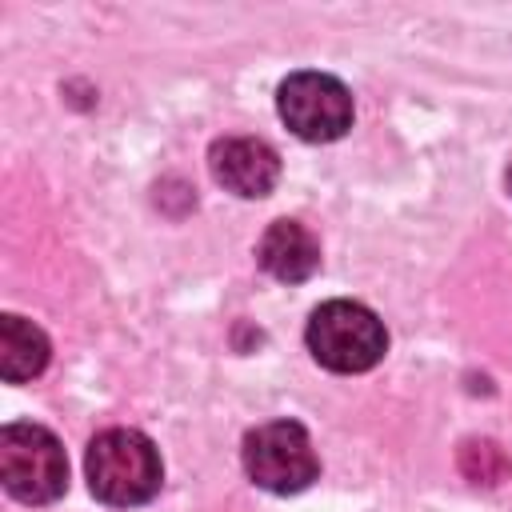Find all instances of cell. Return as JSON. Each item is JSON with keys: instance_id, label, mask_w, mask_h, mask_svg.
I'll use <instances>...</instances> for the list:
<instances>
[{"instance_id": "6da1fadb", "label": "cell", "mask_w": 512, "mask_h": 512, "mask_svg": "<svg viewBox=\"0 0 512 512\" xmlns=\"http://www.w3.org/2000/svg\"><path fill=\"white\" fill-rule=\"evenodd\" d=\"M88 488L100 504L136 508L148 504L164 484V464L156 444L136 428H108L88 444L84 456Z\"/></svg>"}, {"instance_id": "7a4b0ae2", "label": "cell", "mask_w": 512, "mask_h": 512, "mask_svg": "<svg viewBox=\"0 0 512 512\" xmlns=\"http://www.w3.org/2000/svg\"><path fill=\"white\" fill-rule=\"evenodd\" d=\"M308 352L328 372H368L388 352L384 320L356 300H328L308 320Z\"/></svg>"}, {"instance_id": "3957f363", "label": "cell", "mask_w": 512, "mask_h": 512, "mask_svg": "<svg viewBox=\"0 0 512 512\" xmlns=\"http://www.w3.org/2000/svg\"><path fill=\"white\" fill-rule=\"evenodd\" d=\"M0 480L24 504H52L68 488L64 444L32 420L0 428Z\"/></svg>"}, {"instance_id": "277c9868", "label": "cell", "mask_w": 512, "mask_h": 512, "mask_svg": "<svg viewBox=\"0 0 512 512\" xmlns=\"http://www.w3.org/2000/svg\"><path fill=\"white\" fill-rule=\"evenodd\" d=\"M244 472L264 492L292 496V492H304L316 480L320 460H316V448H312L304 424L268 420V424H260L244 436Z\"/></svg>"}, {"instance_id": "5b68a950", "label": "cell", "mask_w": 512, "mask_h": 512, "mask_svg": "<svg viewBox=\"0 0 512 512\" xmlns=\"http://www.w3.org/2000/svg\"><path fill=\"white\" fill-rule=\"evenodd\" d=\"M280 120L312 144L340 140L352 128V92L328 72H292L276 92Z\"/></svg>"}, {"instance_id": "8992f818", "label": "cell", "mask_w": 512, "mask_h": 512, "mask_svg": "<svg viewBox=\"0 0 512 512\" xmlns=\"http://www.w3.org/2000/svg\"><path fill=\"white\" fill-rule=\"evenodd\" d=\"M208 160H212L216 184H224L228 192H236L244 200L268 196L276 188V180H280V156L264 140H256V136L216 140Z\"/></svg>"}, {"instance_id": "52a82bcc", "label": "cell", "mask_w": 512, "mask_h": 512, "mask_svg": "<svg viewBox=\"0 0 512 512\" xmlns=\"http://www.w3.org/2000/svg\"><path fill=\"white\" fill-rule=\"evenodd\" d=\"M256 260L268 276L300 284L320 268V244L300 220H272L256 244Z\"/></svg>"}, {"instance_id": "ba28073f", "label": "cell", "mask_w": 512, "mask_h": 512, "mask_svg": "<svg viewBox=\"0 0 512 512\" xmlns=\"http://www.w3.org/2000/svg\"><path fill=\"white\" fill-rule=\"evenodd\" d=\"M48 356H52L48 336L32 320H24L16 312H4L0 316V376L8 384H20V380L40 376L44 364H48Z\"/></svg>"}, {"instance_id": "9c48e42d", "label": "cell", "mask_w": 512, "mask_h": 512, "mask_svg": "<svg viewBox=\"0 0 512 512\" xmlns=\"http://www.w3.org/2000/svg\"><path fill=\"white\" fill-rule=\"evenodd\" d=\"M508 192H512V164H508Z\"/></svg>"}]
</instances>
